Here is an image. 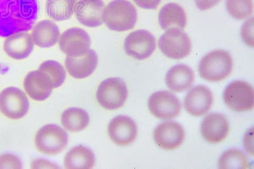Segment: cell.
I'll return each mask as SVG.
<instances>
[{
    "mask_svg": "<svg viewBox=\"0 0 254 169\" xmlns=\"http://www.w3.org/2000/svg\"><path fill=\"white\" fill-rule=\"evenodd\" d=\"M38 12L36 0H0V37L31 30Z\"/></svg>",
    "mask_w": 254,
    "mask_h": 169,
    "instance_id": "obj_1",
    "label": "cell"
},
{
    "mask_svg": "<svg viewBox=\"0 0 254 169\" xmlns=\"http://www.w3.org/2000/svg\"><path fill=\"white\" fill-rule=\"evenodd\" d=\"M103 20L110 30L123 32L134 28L137 12L128 0H113L104 9Z\"/></svg>",
    "mask_w": 254,
    "mask_h": 169,
    "instance_id": "obj_2",
    "label": "cell"
},
{
    "mask_svg": "<svg viewBox=\"0 0 254 169\" xmlns=\"http://www.w3.org/2000/svg\"><path fill=\"white\" fill-rule=\"evenodd\" d=\"M233 60L228 51L218 49L204 56L199 62L198 71L201 78L209 82L225 80L232 72Z\"/></svg>",
    "mask_w": 254,
    "mask_h": 169,
    "instance_id": "obj_3",
    "label": "cell"
},
{
    "mask_svg": "<svg viewBox=\"0 0 254 169\" xmlns=\"http://www.w3.org/2000/svg\"><path fill=\"white\" fill-rule=\"evenodd\" d=\"M128 97L126 83L119 78H110L100 84L96 93L97 102L106 110H114L123 107Z\"/></svg>",
    "mask_w": 254,
    "mask_h": 169,
    "instance_id": "obj_4",
    "label": "cell"
},
{
    "mask_svg": "<svg viewBox=\"0 0 254 169\" xmlns=\"http://www.w3.org/2000/svg\"><path fill=\"white\" fill-rule=\"evenodd\" d=\"M35 143L36 149L42 154L58 155L66 148L68 135L58 125H46L36 133Z\"/></svg>",
    "mask_w": 254,
    "mask_h": 169,
    "instance_id": "obj_5",
    "label": "cell"
},
{
    "mask_svg": "<svg viewBox=\"0 0 254 169\" xmlns=\"http://www.w3.org/2000/svg\"><path fill=\"white\" fill-rule=\"evenodd\" d=\"M253 87L244 81H235L227 85L223 93L224 103L233 111L244 112L253 110Z\"/></svg>",
    "mask_w": 254,
    "mask_h": 169,
    "instance_id": "obj_6",
    "label": "cell"
},
{
    "mask_svg": "<svg viewBox=\"0 0 254 169\" xmlns=\"http://www.w3.org/2000/svg\"><path fill=\"white\" fill-rule=\"evenodd\" d=\"M158 44L165 56L175 60L187 57L192 48L189 36L179 29L167 31L159 39Z\"/></svg>",
    "mask_w": 254,
    "mask_h": 169,
    "instance_id": "obj_7",
    "label": "cell"
},
{
    "mask_svg": "<svg viewBox=\"0 0 254 169\" xmlns=\"http://www.w3.org/2000/svg\"><path fill=\"white\" fill-rule=\"evenodd\" d=\"M29 102L26 94L15 87H8L0 93V111L12 120L24 117L29 111Z\"/></svg>",
    "mask_w": 254,
    "mask_h": 169,
    "instance_id": "obj_8",
    "label": "cell"
},
{
    "mask_svg": "<svg viewBox=\"0 0 254 169\" xmlns=\"http://www.w3.org/2000/svg\"><path fill=\"white\" fill-rule=\"evenodd\" d=\"M148 108L156 118L169 120L179 116L182 105L176 94L167 91H160L149 97Z\"/></svg>",
    "mask_w": 254,
    "mask_h": 169,
    "instance_id": "obj_9",
    "label": "cell"
},
{
    "mask_svg": "<svg viewBox=\"0 0 254 169\" xmlns=\"http://www.w3.org/2000/svg\"><path fill=\"white\" fill-rule=\"evenodd\" d=\"M59 44L61 50L69 57H80L90 50L91 41L83 29L72 28L61 35Z\"/></svg>",
    "mask_w": 254,
    "mask_h": 169,
    "instance_id": "obj_10",
    "label": "cell"
},
{
    "mask_svg": "<svg viewBox=\"0 0 254 169\" xmlns=\"http://www.w3.org/2000/svg\"><path fill=\"white\" fill-rule=\"evenodd\" d=\"M156 49L155 37L149 31L137 30L129 34L124 42V49L135 59H147Z\"/></svg>",
    "mask_w": 254,
    "mask_h": 169,
    "instance_id": "obj_11",
    "label": "cell"
},
{
    "mask_svg": "<svg viewBox=\"0 0 254 169\" xmlns=\"http://www.w3.org/2000/svg\"><path fill=\"white\" fill-rule=\"evenodd\" d=\"M185 139V129L176 122H165L156 127L153 139L161 149L171 151L183 145Z\"/></svg>",
    "mask_w": 254,
    "mask_h": 169,
    "instance_id": "obj_12",
    "label": "cell"
},
{
    "mask_svg": "<svg viewBox=\"0 0 254 169\" xmlns=\"http://www.w3.org/2000/svg\"><path fill=\"white\" fill-rule=\"evenodd\" d=\"M108 132L111 141L120 146L131 145L137 136L135 122L124 116L115 117L109 124Z\"/></svg>",
    "mask_w": 254,
    "mask_h": 169,
    "instance_id": "obj_13",
    "label": "cell"
},
{
    "mask_svg": "<svg viewBox=\"0 0 254 169\" xmlns=\"http://www.w3.org/2000/svg\"><path fill=\"white\" fill-rule=\"evenodd\" d=\"M104 9L103 0H79L74 12L79 23L88 28H97L104 23Z\"/></svg>",
    "mask_w": 254,
    "mask_h": 169,
    "instance_id": "obj_14",
    "label": "cell"
},
{
    "mask_svg": "<svg viewBox=\"0 0 254 169\" xmlns=\"http://www.w3.org/2000/svg\"><path fill=\"white\" fill-rule=\"evenodd\" d=\"M214 96L210 89L203 85H196L186 96L185 107L193 117H201L207 114L212 107Z\"/></svg>",
    "mask_w": 254,
    "mask_h": 169,
    "instance_id": "obj_15",
    "label": "cell"
},
{
    "mask_svg": "<svg viewBox=\"0 0 254 169\" xmlns=\"http://www.w3.org/2000/svg\"><path fill=\"white\" fill-rule=\"evenodd\" d=\"M230 127L226 117L221 114L206 116L201 123L200 132L204 140L208 143H221L228 136Z\"/></svg>",
    "mask_w": 254,
    "mask_h": 169,
    "instance_id": "obj_16",
    "label": "cell"
},
{
    "mask_svg": "<svg viewBox=\"0 0 254 169\" xmlns=\"http://www.w3.org/2000/svg\"><path fill=\"white\" fill-rule=\"evenodd\" d=\"M25 91L34 100L42 101L49 98L54 88L53 83L44 72H30L24 81Z\"/></svg>",
    "mask_w": 254,
    "mask_h": 169,
    "instance_id": "obj_17",
    "label": "cell"
},
{
    "mask_svg": "<svg viewBox=\"0 0 254 169\" xmlns=\"http://www.w3.org/2000/svg\"><path fill=\"white\" fill-rule=\"evenodd\" d=\"M34 44L30 34L19 32L6 37L3 48L6 55L13 59L23 60L31 55L34 49Z\"/></svg>",
    "mask_w": 254,
    "mask_h": 169,
    "instance_id": "obj_18",
    "label": "cell"
},
{
    "mask_svg": "<svg viewBox=\"0 0 254 169\" xmlns=\"http://www.w3.org/2000/svg\"><path fill=\"white\" fill-rule=\"evenodd\" d=\"M98 56L94 49H90L87 54L80 57L65 58V65L68 73L72 78L84 79L94 73L98 65Z\"/></svg>",
    "mask_w": 254,
    "mask_h": 169,
    "instance_id": "obj_19",
    "label": "cell"
},
{
    "mask_svg": "<svg viewBox=\"0 0 254 169\" xmlns=\"http://www.w3.org/2000/svg\"><path fill=\"white\" fill-rule=\"evenodd\" d=\"M194 81L193 71L187 65H175L169 70L165 78L167 87L175 93L189 89Z\"/></svg>",
    "mask_w": 254,
    "mask_h": 169,
    "instance_id": "obj_20",
    "label": "cell"
},
{
    "mask_svg": "<svg viewBox=\"0 0 254 169\" xmlns=\"http://www.w3.org/2000/svg\"><path fill=\"white\" fill-rule=\"evenodd\" d=\"M159 23L163 30L179 29L184 30L187 24V14L182 6L176 3H170L163 6L159 13Z\"/></svg>",
    "mask_w": 254,
    "mask_h": 169,
    "instance_id": "obj_21",
    "label": "cell"
},
{
    "mask_svg": "<svg viewBox=\"0 0 254 169\" xmlns=\"http://www.w3.org/2000/svg\"><path fill=\"white\" fill-rule=\"evenodd\" d=\"M31 37L34 43L38 46L50 48L56 45L60 40V28L51 20H42L34 27Z\"/></svg>",
    "mask_w": 254,
    "mask_h": 169,
    "instance_id": "obj_22",
    "label": "cell"
},
{
    "mask_svg": "<svg viewBox=\"0 0 254 169\" xmlns=\"http://www.w3.org/2000/svg\"><path fill=\"white\" fill-rule=\"evenodd\" d=\"M95 162L92 151L85 146L79 145L67 153L64 164L68 169H90L94 168Z\"/></svg>",
    "mask_w": 254,
    "mask_h": 169,
    "instance_id": "obj_23",
    "label": "cell"
},
{
    "mask_svg": "<svg viewBox=\"0 0 254 169\" xmlns=\"http://www.w3.org/2000/svg\"><path fill=\"white\" fill-rule=\"evenodd\" d=\"M61 120L63 127L68 131L78 132L88 127L90 117L85 110L71 107L63 113Z\"/></svg>",
    "mask_w": 254,
    "mask_h": 169,
    "instance_id": "obj_24",
    "label": "cell"
},
{
    "mask_svg": "<svg viewBox=\"0 0 254 169\" xmlns=\"http://www.w3.org/2000/svg\"><path fill=\"white\" fill-rule=\"evenodd\" d=\"M76 0H47L48 16L56 21H64L71 18L74 13Z\"/></svg>",
    "mask_w": 254,
    "mask_h": 169,
    "instance_id": "obj_25",
    "label": "cell"
},
{
    "mask_svg": "<svg viewBox=\"0 0 254 169\" xmlns=\"http://www.w3.org/2000/svg\"><path fill=\"white\" fill-rule=\"evenodd\" d=\"M249 161L242 151L232 149L226 151L219 160V169H247Z\"/></svg>",
    "mask_w": 254,
    "mask_h": 169,
    "instance_id": "obj_26",
    "label": "cell"
},
{
    "mask_svg": "<svg viewBox=\"0 0 254 169\" xmlns=\"http://www.w3.org/2000/svg\"><path fill=\"white\" fill-rule=\"evenodd\" d=\"M38 70L44 72L51 79L54 88L61 86L66 78V73L62 65L55 60H47L40 65Z\"/></svg>",
    "mask_w": 254,
    "mask_h": 169,
    "instance_id": "obj_27",
    "label": "cell"
},
{
    "mask_svg": "<svg viewBox=\"0 0 254 169\" xmlns=\"http://www.w3.org/2000/svg\"><path fill=\"white\" fill-rule=\"evenodd\" d=\"M226 9L231 17L237 20H243L253 14V0H226Z\"/></svg>",
    "mask_w": 254,
    "mask_h": 169,
    "instance_id": "obj_28",
    "label": "cell"
},
{
    "mask_svg": "<svg viewBox=\"0 0 254 169\" xmlns=\"http://www.w3.org/2000/svg\"><path fill=\"white\" fill-rule=\"evenodd\" d=\"M22 168V162L15 155L10 154V153H3L0 155V169Z\"/></svg>",
    "mask_w": 254,
    "mask_h": 169,
    "instance_id": "obj_29",
    "label": "cell"
},
{
    "mask_svg": "<svg viewBox=\"0 0 254 169\" xmlns=\"http://www.w3.org/2000/svg\"><path fill=\"white\" fill-rule=\"evenodd\" d=\"M254 19L247 20L244 24L242 28V37L243 40L246 43L251 47H253V31H254Z\"/></svg>",
    "mask_w": 254,
    "mask_h": 169,
    "instance_id": "obj_30",
    "label": "cell"
},
{
    "mask_svg": "<svg viewBox=\"0 0 254 169\" xmlns=\"http://www.w3.org/2000/svg\"><path fill=\"white\" fill-rule=\"evenodd\" d=\"M162 0H133L140 8L147 10H155L160 4Z\"/></svg>",
    "mask_w": 254,
    "mask_h": 169,
    "instance_id": "obj_31",
    "label": "cell"
},
{
    "mask_svg": "<svg viewBox=\"0 0 254 169\" xmlns=\"http://www.w3.org/2000/svg\"><path fill=\"white\" fill-rule=\"evenodd\" d=\"M221 0H194L197 8L199 10L205 11L214 7Z\"/></svg>",
    "mask_w": 254,
    "mask_h": 169,
    "instance_id": "obj_32",
    "label": "cell"
},
{
    "mask_svg": "<svg viewBox=\"0 0 254 169\" xmlns=\"http://www.w3.org/2000/svg\"><path fill=\"white\" fill-rule=\"evenodd\" d=\"M33 169H39V168H57L58 167L54 165L50 162L44 161V160H37L32 162L31 165Z\"/></svg>",
    "mask_w": 254,
    "mask_h": 169,
    "instance_id": "obj_33",
    "label": "cell"
}]
</instances>
